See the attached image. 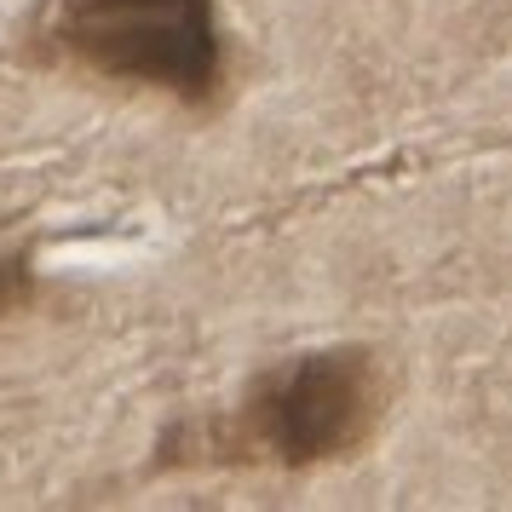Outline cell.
Segmentation results:
<instances>
[{
    "label": "cell",
    "mask_w": 512,
    "mask_h": 512,
    "mask_svg": "<svg viewBox=\"0 0 512 512\" xmlns=\"http://www.w3.org/2000/svg\"><path fill=\"white\" fill-rule=\"evenodd\" d=\"M386 420V374L363 346L300 351L254 374L236 409L179 426L162 443V466H311L346 461Z\"/></svg>",
    "instance_id": "obj_1"
},
{
    "label": "cell",
    "mask_w": 512,
    "mask_h": 512,
    "mask_svg": "<svg viewBox=\"0 0 512 512\" xmlns=\"http://www.w3.org/2000/svg\"><path fill=\"white\" fill-rule=\"evenodd\" d=\"M29 52L52 70L167 93L208 110L225 93V35L213 0H41Z\"/></svg>",
    "instance_id": "obj_2"
},
{
    "label": "cell",
    "mask_w": 512,
    "mask_h": 512,
    "mask_svg": "<svg viewBox=\"0 0 512 512\" xmlns=\"http://www.w3.org/2000/svg\"><path fill=\"white\" fill-rule=\"evenodd\" d=\"M29 305H35V265H29V254L0 248V323L29 311Z\"/></svg>",
    "instance_id": "obj_3"
}]
</instances>
